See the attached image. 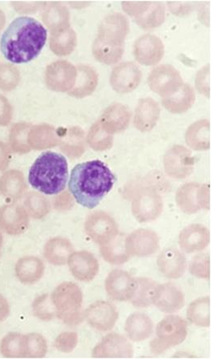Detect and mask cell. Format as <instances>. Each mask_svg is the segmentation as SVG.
Instances as JSON below:
<instances>
[{"label":"cell","mask_w":211,"mask_h":359,"mask_svg":"<svg viewBox=\"0 0 211 359\" xmlns=\"http://www.w3.org/2000/svg\"><path fill=\"white\" fill-rule=\"evenodd\" d=\"M48 39V30L32 18L15 19L0 42L4 57L13 64L28 63L40 54Z\"/></svg>","instance_id":"1"},{"label":"cell","mask_w":211,"mask_h":359,"mask_svg":"<svg viewBox=\"0 0 211 359\" xmlns=\"http://www.w3.org/2000/svg\"><path fill=\"white\" fill-rule=\"evenodd\" d=\"M115 182L116 177L106 163L92 161L74 167L69 187L77 203L82 207L93 209L111 191Z\"/></svg>","instance_id":"2"},{"label":"cell","mask_w":211,"mask_h":359,"mask_svg":"<svg viewBox=\"0 0 211 359\" xmlns=\"http://www.w3.org/2000/svg\"><path fill=\"white\" fill-rule=\"evenodd\" d=\"M68 179V162L59 153H43L29 169V182L31 187L48 196L63 191Z\"/></svg>","instance_id":"3"},{"label":"cell","mask_w":211,"mask_h":359,"mask_svg":"<svg viewBox=\"0 0 211 359\" xmlns=\"http://www.w3.org/2000/svg\"><path fill=\"white\" fill-rule=\"evenodd\" d=\"M56 316L65 324L79 325L82 320L81 306L83 295L79 286L74 283L61 284L51 296Z\"/></svg>","instance_id":"4"},{"label":"cell","mask_w":211,"mask_h":359,"mask_svg":"<svg viewBox=\"0 0 211 359\" xmlns=\"http://www.w3.org/2000/svg\"><path fill=\"white\" fill-rule=\"evenodd\" d=\"M187 324L181 317L168 316L159 323L156 328L157 338L151 344V350L159 355L168 348L179 345L186 338Z\"/></svg>","instance_id":"5"},{"label":"cell","mask_w":211,"mask_h":359,"mask_svg":"<svg viewBox=\"0 0 211 359\" xmlns=\"http://www.w3.org/2000/svg\"><path fill=\"white\" fill-rule=\"evenodd\" d=\"M163 199L151 189H143L132 200V213L141 223L151 222L161 215Z\"/></svg>","instance_id":"6"},{"label":"cell","mask_w":211,"mask_h":359,"mask_svg":"<svg viewBox=\"0 0 211 359\" xmlns=\"http://www.w3.org/2000/svg\"><path fill=\"white\" fill-rule=\"evenodd\" d=\"M176 201L184 213L194 214L200 209L210 208V191L207 187L188 184L179 189Z\"/></svg>","instance_id":"7"},{"label":"cell","mask_w":211,"mask_h":359,"mask_svg":"<svg viewBox=\"0 0 211 359\" xmlns=\"http://www.w3.org/2000/svg\"><path fill=\"white\" fill-rule=\"evenodd\" d=\"M87 233L97 243L105 245L118 235V226L111 215L104 212H97L90 215L86 224Z\"/></svg>","instance_id":"8"},{"label":"cell","mask_w":211,"mask_h":359,"mask_svg":"<svg viewBox=\"0 0 211 359\" xmlns=\"http://www.w3.org/2000/svg\"><path fill=\"white\" fill-rule=\"evenodd\" d=\"M106 290L111 299L117 301L131 300L137 290V279L125 271L114 270L108 275Z\"/></svg>","instance_id":"9"},{"label":"cell","mask_w":211,"mask_h":359,"mask_svg":"<svg viewBox=\"0 0 211 359\" xmlns=\"http://www.w3.org/2000/svg\"><path fill=\"white\" fill-rule=\"evenodd\" d=\"M125 249L130 256L143 257L153 255L159 249L158 235L149 229L135 231L125 239Z\"/></svg>","instance_id":"10"},{"label":"cell","mask_w":211,"mask_h":359,"mask_svg":"<svg viewBox=\"0 0 211 359\" xmlns=\"http://www.w3.org/2000/svg\"><path fill=\"white\" fill-rule=\"evenodd\" d=\"M133 355L131 344L125 337L111 333L102 340L93 351L95 358H132Z\"/></svg>","instance_id":"11"},{"label":"cell","mask_w":211,"mask_h":359,"mask_svg":"<svg viewBox=\"0 0 211 359\" xmlns=\"http://www.w3.org/2000/svg\"><path fill=\"white\" fill-rule=\"evenodd\" d=\"M86 316L93 327L106 332L114 327L118 320V312L109 302H97L87 309Z\"/></svg>","instance_id":"12"},{"label":"cell","mask_w":211,"mask_h":359,"mask_svg":"<svg viewBox=\"0 0 211 359\" xmlns=\"http://www.w3.org/2000/svg\"><path fill=\"white\" fill-rule=\"evenodd\" d=\"M152 302L163 312L172 313L181 310L184 305L182 292L171 283L157 285Z\"/></svg>","instance_id":"13"},{"label":"cell","mask_w":211,"mask_h":359,"mask_svg":"<svg viewBox=\"0 0 211 359\" xmlns=\"http://www.w3.org/2000/svg\"><path fill=\"white\" fill-rule=\"evenodd\" d=\"M210 235L202 224H191L184 228L179 237V244L186 253L198 252L207 248Z\"/></svg>","instance_id":"14"},{"label":"cell","mask_w":211,"mask_h":359,"mask_svg":"<svg viewBox=\"0 0 211 359\" xmlns=\"http://www.w3.org/2000/svg\"><path fill=\"white\" fill-rule=\"evenodd\" d=\"M157 264L161 273L170 279L182 278L186 269V259L176 248L164 250L158 256Z\"/></svg>","instance_id":"15"},{"label":"cell","mask_w":211,"mask_h":359,"mask_svg":"<svg viewBox=\"0 0 211 359\" xmlns=\"http://www.w3.org/2000/svg\"><path fill=\"white\" fill-rule=\"evenodd\" d=\"M72 273L77 280L90 281L99 271V262L88 252H80L72 256L69 262Z\"/></svg>","instance_id":"16"},{"label":"cell","mask_w":211,"mask_h":359,"mask_svg":"<svg viewBox=\"0 0 211 359\" xmlns=\"http://www.w3.org/2000/svg\"><path fill=\"white\" fill-rule=\"evenodd\" d=\"M153 322L150 317L142 313H136L128 318L125 330L133 341H142L151 335Z\"/></svg>","instance_id":"17"},{"label":"cell","mask_w":211,"mask_h":359,"mask_svg":"<svg viewBox=\"0 0 211 359\" xmlns=\"http://www.w3.org/2000/svg\"><path fill=\"white\" fill-rule=\"evenodd\" d=\"M101 254L102 257L111 264H122L130 258L125 249V242L123 243L122 236L102 245Z\"/></svg>","instance_id":"18"},{"label":"cell","mask_w":211,"mask_h":359,"mask_svg":"<svg viewBox=\"0 0 211 359\" xmlns=\"http://www.w3.org/2000/svg\"><path fill=\"white\" fill-rule=\"evenodd\" d=\"M188 319L199 327H209L210 325V299L203 297L192 302L187 311Z\"/></svg>","instance_id":"19"},{"label":"cell","mask_w":211,"mask_h":359,"mask_svg":"<svg viewBox=\"0 0 211 359\" xmlns=\"http://www.w3.org/2000/svg\"><path fill=\"white\" fill-rule=\"evenodd\" d=\"M18 276L25 284H32L38 281L43 274V265L37 259H27L19 264Z\"/></svg>","instance_id":"20"},{"label":"cell","mask_w":211,"mask_h":359,"mask_svg":"<svg viewBox=\"0 0 211 359\" xmlns=\"http://www.w3.org/2000/svg\"><path fill=\"white\" fill-rule=\"evenodd\" d=\"M137 286L135 295L132 297V304L136 306L145 307L153 304V297L157 283L151 279H137Z\"/></svg>","instance_id":"21"},{"label":"cell","mask_w":211,"mask_h":359,"mask_svg":"<svg viewBox=\"0 0 211 359\" xmlns=\"http://www.w3.org/2000/svg\"><path fill=\"white\" fill-rule=\"evenodd\" d=\"M71 251V245L65 240L55 239L46 245V256L51 263L62 265L65 263Z\"/></svg>","instance_id":"22"},{"label":"cell","mask_w":211,"mask_h":359,"mask_svg":"<svg viewBox=\"0 0 211 359\" xmlns=\"http://www.w3.org/2000/svg\"><path fill=\"white\" fill-rule=\"evenodd\" d=\"M1 352L7 358H25L24 336L19 333H9L2 341Z\"/></svg>","instance_id":"23"},{"label":"cell","mask_w":211,"mask_h":359,"mask_svg":"<svg viewBox=\"0 0 211 359\" xmlns=\"http://www.w3.org/2000/svg\"><path fill=\"white\" fill-rule=\"evenodd\" d=\"M24 341L25 358H43L46 355L48 346L42 335L32 333L24 336Z\"/></svg>","instance_id":"24"},{"label":"cell","mask_w":211,"mask_h":359,"mask_svg":"<svg viewBox=\"0 0 211 359\" xmlns=\"http://www.w3.org/2000/svg\"><path fill=\"white\" fill-rule=\"evenodd\" d=\"M50 304V302L48 295L39 297L34 304L35 315L43 320L53 319V318L56 316V311L53 302V304Z\"/></svg>","instance_id":"25"},{"label":"cell","mask_w":211,"mask_h":359,"mask_svg":"<svg viewBox=\"0 0 211 359\" xmlns=\"http://www.w3.org/2000/svg\"><path fill=\"white\" fill-rule=\"evenodd\" d=\"M190 273L199 278H210V257L207 255L196 256L190 265Z\"/></svg>","instance_id":"26"},{"label":"cell","mask_w":211,"mask_h":359,"mask_svg":"<svg viewBox=\"0 0 211 359\" xmlns=\"http://www.w3.org/2000/svg\"><path fill=\"white\" fill-rule=\"evenodd\" d=\"M79 342L76 333L64 332L56 338L55 346L57 350L64 353H70L74 350Z\"/></svg>","instance_id":"27"},{"label":"cell","mask_w":211,"mask_h":359,"mask_svg":"<svg viewBox=\"0 0 211 359\" xmlns=\"http://www.w3.org/2000/svg\"><path fill=\"white\" fill-rule=\"evenodd\" d=\"M156 111L152 109L150 105L143 104L141 109H139L137 114V121L140 123L144 129H148L151 127L153 121L156 120Z\"/></svg>","instance_id":"28"},{"label":"cell","mask_w":211,"mask_h":359,"mask_svg":"<svg viewBox=\"0 0 211 359\" xmlns=\"http://www.w3.org/2000/svg\"><path fill=\"white\" fill-rule=\"evenodd\" d=\"M9 314V306L8 301L0 294V321H3Z\"/></svg>","instance_id":"29"}]
</instances>
